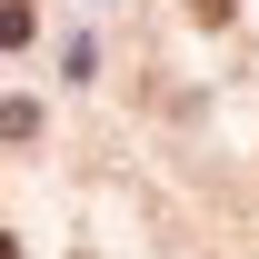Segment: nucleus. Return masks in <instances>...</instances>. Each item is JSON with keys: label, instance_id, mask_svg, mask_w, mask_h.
Here are the masks:
<instances>
[{"label": "nucleus", "instance_id": "obj_1", "mask_svg": "<svg viewBox=\"0 0 259 259\" xmlns=\"http://www.w3.org/2000/svg\"><path fill=\"white\" fill-rule=\"evenodd\" d=\"M30 30H40V20H30V0H0V50H20Z\"/></svg>", "mask_w": 259, "mask_h": 259}, {"label": "nucleus", "instance_id": "obj_2", "mask_svg": "<svg viewBox=\"0 0 259 259\" xmlns=\"http://www.w3.org/2000/svg\"><path fill=\"white\" fill-rule=\"evenodd\" d=\"M190 10H199V20H229V0H190Z\"/></svg>", "mask_w": 259, "mask_h": 259}, {"label": "nucleus", "instance_id": "obj_3", "mask_svg": "<svg viewBox=\"0 0 259 259\" xmlns=\"http://www.w3.org/2000/svg\"><path fill=\"white\" fill-rule=\"evenodd\" d=\"M0 259H20V239H10V229H0Z\"/></svg>", "mask_w": 259, "mask_h": 259}]
</instances>
